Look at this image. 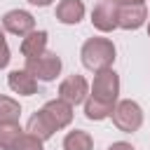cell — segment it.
Masks as SVG:
<instances>
[{
    "label": "cell",
    "mask_w": 150,
    "mask_h": 150,
    "mask_svg": "<svg viewBox=\"0 0 150 150\" xmlns=\"http://www.w3.org/2000/svg\"><path fill=\"white\" fill-rule=\"evenodd\" d=\"M80 56H82V66L87 70L96 73V70H103V68H112V63H115V45L108 38H89L82 45Z\"/></svg>",
    "instance_id": "1"
},
{
    "label": "cell",
    "mask_w": 150,
    "mask_h": 150,
    "mask_svg": "<svg viewBox=\"0 0 150 150\" xmlns=\"http://www.w3.org/2000/svg\"><path fill=\"white\" fill-rule=\"evenodd\" d=\"M110 117H112V124H115L120 131L134 134V131H138L141 124H143V108H141L136 101L124 98V101H117V103H115Z\"/></svg>",
    "instance_id": "2"
},
{
    "label": "cell",
    "mask_w": 150,
    "mask_h": 150,
    "mask_svg": "<svg viewBox=\"0 0 150 150\" xmlns=\"http://www.w3.org/2000/svg\"><path fill=\"white\" fill-rule=\"evenodd\" d=\"M89 96H94V98H98V101H103L108 105H115L117 103V96H120V75L112 68L96 70Z\"/></svg>",
    "instance_id": "3"
},
{
    "label": "cell",
    "mask_w": 150,
    "mask_h": 150,
    "mask_svg": "<svg viewBox=\"0 0 150 150\" xmlns=\"http://www.w3.org/2000/svg\"><path fill=\"white\" fill-rule=\"evenodd\" d=\"M26 70L40 82H52L61 73V59L54 52H42L40 56L26 59Z\"/></svg>",
    "instance_id": "4"
},
{
    "label": "cell",
    "mask_w": 150,
    "mask_h": 150,
    "mask_svg": "<svg viewBox=\"0 0 150 150\" xmlns=\"http://www.w3.org/2000/svg\"><path fill=\"white\" fill-rule=\"evenodd\" d=\"M89 96V82L82 75H68L61 84H59V98H63L66 103H70L73 108L84 103V98Z\"/></svg>",
    "instance_id": "5"
},
{
    "label": "cell",
    "mask_w": 150,
    "mask_h": 150,
    "mask_svg": "<svg viewBox=\"0 0 150 150\" xmlns=\"http://www.w3.org/2000/svg\"><path fill=\"white\" fill-rule=\"evenodd\" d=\"M148 21V7L145 2H131V5H117V28L136 30Z\"/></svg>",
    "instance_id": "6"
},
{
    "label": "cell",
    "mask_w": 150,
    "mask_h": 150,
    "mask_svg": "<svg viewBox=\"0 0 150 150\" xmlns=\"http://www.w3.org/2000/svg\"><path fill=\"white\" fill-rule=\"evenodd\" d=\"M2 30L23 38V35H28L30 30H35V19H33V14L26 12V9H9V12H5V16H2Z\"/></svg>",
    "instance_id": "7"
},
{
    "label": "cell",
    "mask_w": 150,
    "mask_h": 150,
    "mask_svg": "<svg viewBox=\"0 0 150 150\" xmlns=\"http://www.w3.org/2000/svg\"><path fill=\"white\" fill-rule=\"evenodd\" d=\"M42 115L52 122V127L59 131V129H66L70 122H73V105L70 103H66L63 98H52V101H47L42 108Z\"/></svg>",
    "instance_id": "8"
},
{
    "label": "cell",
    "mask_w": 150,
    "mask_h": 150,
    "mask_svg": "<svg viewBox=\"0 0 150 150\" xmlns=\"http://www.w3.org/2000/svg\"><path fill=\"white\" fill-rule=\"evenodd\" d=\"M91 23L101 33H110L117 28V5L110 0H101L91 9Z\"/></svg>",
    "instance_id": "9"
},
{
    "label": "cell",
    "mask_w": 150,
    "mask_h": 150,
    "mask_svg": "<svg viewBox=\"0 0 150 150\" xmlns=\"http://www.w3.org/2000/svg\"><path fill=\"white\" fill-rule=\"evenodd\" d=\"M7 84H9V89H12L14 94H19V96H33V94L38 91V80H35L26 68L12 70V73L7 75Z\"/></svg>",
    "instance_id": "10"
},
{
    "label": "cell",
    "mask_w": 150,
    "mask_h": 150,
    "mask_svg": "<svg viewBox=\"0 0 150 150\" xmlns=\"http://www.w3.org/2000/svg\"><path fill=\"white\" fill-rule=\"evenodd\" d=\"M56 19L66 26H75L84 19V2L82 0H61L56 5Z\"/></svg>",
    "instance_id": "11"
},
{
    "label": "cell",
    "mask_w": 150,
    "mask_h": 150,
    "mask_svg": "<svg viewBox=\"0 0 150 150\" xmlns=\"http://www.w3.org/2000/svg\"><path fill=\"white\" fill-rule=\"evenodd\" d=\"M47 52V30H30L21 40V54L23 59H33Z\"/></svg>",
    "instance_id": "12"
},
{
    "label": "cell",
    "mask_w": 150,
    "mask_h": 150,
    "mask_svg": "<svg viewBox=\"0 0 150 150\" xmlns=\"http://www.w3.org/2000/svg\"><path fill=\"white\" fill-rule=\"evenodd\" d=\"M26 131H28V134H33V136H38V138L45 143V141H49V138L54 136V131H56V129H54V127H52V122L42 115V110H38L35 115H30Z\"/></svg>",
    "instance_id": "13"
},
{
    "label": "cell",
    "mask_w": 150,
    "mask_h": 150,
    "mask_svg": "<svg viewBox=\"0 0 150 150\" xmlns=\"http://www.w3.org/2000/svg\"><path fill=\"white\" fill-rule=\"evenodd\" d=\"M23 134L26 131L21 129L19 122H0V150H14Z\"/></svg>",
    "instance_id": "14"
},
{
    "label": "cell",
    "mask_w": 150,
    "mask_h": 150,
    "mask_svg": "<svg viewBox=\"0 0 150 150\" xmlns=\"http://www.w3.org/2000/svg\"><path fill=\"white\" fill-rule=\"evenodd\" d=\"M63 150H94V138L84 129H73L63 138Z\"/></svg>",
    "instance_id": "15"
},
{
    "label": "cell",
    "mask_w": 150,
    "mask_h": 150,
    "mask_svg": "<svg viewBox=\"0 0 150 150\" xmlns=\"http://www.w3.org/2000/svg\"><path fill=\"white\" fill-rule=\"evenodd\" d=\"M112 108L115 105H108V103H103V101H98L94 96H87L84 98V117L91 120V122H101V120L110 117Z\"/></svg>",
    "instance_id": "16"
},
{
    "label": "cell",
    "mask_w": 150,
    "mask_h": 150,
    "mask_svg": "<svg viewBox=\"0 0 150 150\" xmlns=\"http://www.w3.org/2000/svg\"><path fill=\"white\" fill-rule=\"evenodd\" d=\"M21 117V105L12 96L0 94V122H19Z\"/></svg>",
    "instance_id": "17"
},
{
    "label": "cell",
    "mask_w": 150,
    "mask_h": 150,
    "mask_svg": "<svg viewBox=\"0 0 150 150\" xmlns=\"http://www.w3.org/2000/svg\"><path fill=\"white\" fill-rule=\"evenodd\" d=\"M14 150H42V141L38 138V136H33V134H23L21 138H19V143L14 145Z\"/></svg>",
    "instance_id": "18"
},
{
    "label": "cell",
    "mask_w": 150,
    "mask_h": 150,
    "mask_svg": "<svg viewBox=\"0 0 150 150\" xmlns=\"http://www.w3.org/2000/svg\"><path fill=\"white\" fill-rule=\"evenodd\" d=\"M9 47H7V42H5V33H2V28H0V70L9 63Z\"/></svg>",
    "instance_id": "19"
},
{
    "label": "cell",
    "mask_w": 150,
    "mask_h": 150,
    "mask_svg": "<svg viewBox=\"0 0 150 150\" xmlns=\"http://www.w3.org/2000/svg\"><path fill=\"white\" fill-rule=\"evenodd\" d=\"M108 150H136L131 143H127V141H117V143H112V145H108Z\"/></svg>",
    "instance_id": "20"
},
{
    "label": "cell",
    "mask_w": 150,
    "mask_h": 150,
    "mask_svg": "<svg viewBox=\"0 0 150 150\" xmlns=\"http://www.w3.org/2000/svg\"><path fill=\"white\" fill-rule=\"evenodd\" d=\"M30 5H35V7H47V5H52L54 0H28Z\"/></svg>",
    "instance_id": "21"
},
{
    "label": "cell",
    "mask_w": 150,
    "mask_h": 150,
    "mask_svg": "<svg viewBox=\"0 0 150 150\" xmlns=\"http://www.w3.org/2000/svg\"><path fill=\"white\" fill-rule=\"evenodd\" d=\"M115 5H131V2H145V0H110Z\"/></svg>",
    "instance_id": "22"
},
{
    "label": "cell",
    "mask_w": 150,
    "mask_h": 150,
    "mask_svg": "<svg viewBox=\"0 0 150 150\" xmlns=\"http://www.w3.org/2000/svg\"><path fill=\"white\" fill-rule=\"evenodd\" d=\"M148 38H150V21H148Z\"/></svg>",
    "instance_id": "23"
}]
</instances>
